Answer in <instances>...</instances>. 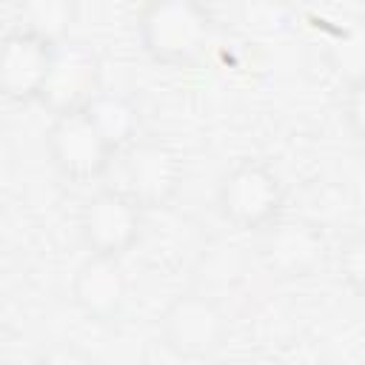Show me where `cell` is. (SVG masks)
Returning <instances> with one entry per match:
<instances>
[{
    "mask_svg": "<svg viewBox=\"0 0 365 365\" xmlns=\"http://www.w3.org/2000/svg\"><path fill=\"white\" fill-rule=\"evenodd\" d=\"M214 34L211 11L202 0H148L137 17L143 51L163 66L197 63Z\"/></svg>",
    "mask_w": 365,
    "mask_h": 365,
    "instance_id": "obj_1",
    "label": "cell"
},
{
    "mask_svg": "<svg viewBox=\"0 0 365 365\" xmlns=\"http://www.w3.org/2000/svg\"><path fill=\"white\" fill-rule=\"evenodd\" d=\"M285 202V185L279 174L262 160L237 163L217 188L220 214L240 231H262L271 225Z\"/></svg>",
    "mask_w": 365,
    "mask_h": 365,
    "instance_id": "obj_2",
    "label": "cell"
},
{
    "mask_svg": "<svg viewBox=\"0 0 365 365\" xmlns=\"http://www.w3.org/2000/svg\"><path fill=\"white\" fill-rule=\"evenodd\" d=\"M46 151L51 165L71 182H91L103 177L117 154L86 111L57 114L46 134Z\"/></svg>",
    "mask_w": 365,
    "mask_h": 365,
    "instance_id": "obj_3",
    "label": "cell"
},
{
    "mask_svg": "<svg viewBox=\"0 0 365 365\" xmlns=\"http://www.w3.org/2000/svg\"><path fill=\"white\" fill-rule=\"evenodd\" d=\"M145 208L125 188H100L80 211V234L91 254L123 257L143 234Z\"/></svg>",
    "mask_w": 365,
    "mask_h": 365,
    "instance_id": "obj_4",
    "label": "cell"
},
{
    "mask_svg": "<svg viewBox=\"0 0 365 365\" xmlns=\"http://www.w3.org/2000/svg\"><path fill=\"white\" fill-rule=\"evenodd\" d=\"M259 262L277 279H305L317 274L328 257V240L311 220H274L259 237Z\"/></svg>",
    "mask_w": 365,
    "mask_h": 365,
    "instance_id": "obj_5",
    "label": "cell"
},
{
    "mask_svg": "<svg viewBox=\"0 0 365 365\" xmlns=\"http://www.w3.org/2000/svg\"><path fill=\"white\" fill-rule=\"evenodd\" d=\"M163 342L177 356H208L214 354L228 334V319L222 308L202 294H180L168 302L160 317Z\"/></svg>",
    "mask_w": 365,
    "mask_h": 365,
    "instance_id": "obj_6",
    "label": "cell"
},
{
    "mask_svg": "<svg viewBox=\"0 0 365 365\" xmlns=\"http://www.w3.org/2000/svg\"><path fill=\"white\" fill-rule=\"evenodd\" d=\"M97 94H100V57L94 54V48L77 40L57 43L54 63L37 103H43L51 117H57V114L83 111Z\"/></svg>",
    "mask_w": 365,
    "mask_h": 365,
    "instance_id": "obj_7",
    "label": "cell"
},
{
    "mask_svg": "<svg viewBox=\"0 0 365 365\" xmlns=\"http://www.w3.org/2000/svg\"><path fill=\"white\" fill-rule=\"evenodd\" d=\"M182 185V160L160 140H137L125 148V191L143 208L168 205Z\"/></svg>",
    "mask_w": 365,
    "mask_h": 365,
    "instance_id": "obj_8",
    "label": "cell"
},
{
    "mask_svg": "<svg viewBox=\"0 0 365 365\" xmlns=\"http://www.w3.org/2000/svg\"><path fill=\"white\" fill-rule=\"evenodd\" d=\"M57 43H48L26 29L6 34L0 48V88L14 103L40 100L54 63Z\"/></svg>",
    "mask_w": 365,
    "mask_h": 365,
    "instance_id": "obj_9",
    "label": "cell"
},
{
    "mask_svg": "<svg viewBox=\"0 0 365 365\" xmlns=\"http://www.w3.org/2000/svg\"><path fill=\"white\" fill-rule=\"evenodd\" d=\"M71 299L88 319H117L128 299V277L120 265V257L91 254L71 279Z\"/></svg>",
    "mask_w": 365,
    "mask_h": 365,
    "instance_id": "obj_10",
    "label": "cell"
},
{
    "mask_svg": "<svg viewBox=\"0 0 365 365\" xmlns=\"http://www.w3.org/2000/svg\"><path fill=\"white\" fill-rule=\"evenodd\" d=\"M83 111L91 117V123L97 125V131L106 137V143L114 151H125L128 145H134L140 140L143 114L131 97L114 94V91H100Z\"/></svg>",
    "mask_w": 365,
    "mask_h": 365,
    "instance_id": "obj_11",
    "label": "cell"
},
{
    "mask_svg": "<svg viewBox=\"0 0 365 365\" xmlns=\"http://www.w3.org/2000/svg\"><path fill=\"white\" fill-rule=\"evenodd\" d=\"M77 20V0H23L20 3V29L48 40H71V26Z\"/></svg>",
    "mask_w": 365,
    "mask_h": 365,
    "instance_id": "obj_12",
    "label": "cell"
},
{
    "mask_svg": "<svg viewBox=\"0 0 365 365\" xmlns=\"http://www.w3.org/2000/svg\"><path fill=\"white\" fill-rule=\"evenodd\" d=\"M331 63L345 80H359L365 77V23L348 29L334 46H331Z\"/></svg>",
    "mask_w": 365,
    "mask_h": 365,
    "instance_id": "obj_13",
    "label": "cell"
},
{
    "mask_svg": "<svg viewBox=\"0 0 365 365\" xmlns=\"http://www.w3.org/2000/svg\"><path fill=\"white\" fill-rule=\"evenodd\" d=\"M336 271L342 277V282L365 297V228L354 231L336 251Z\"/></svg>",
    "mask_w": 365,
    "mask_h": 365,
    "instance_id": "obj_14",
    "label": "cell"
},
{
    "mask_svg": "<svg viewBox=\"0 0 365 365\" xmlns=\"http://www.w3.org/2000/svg\"><path fill=\"white\" fill-rule=\"evenodd\" d=\"M342 120L348 131L365 143V77L348 83L345 100H342Z\"/></svg>",
    "mask_w": 365,
    "mask_h": 365,
    "instance_id": "obj_15",
    "label": "cell"
}]
</instances>
